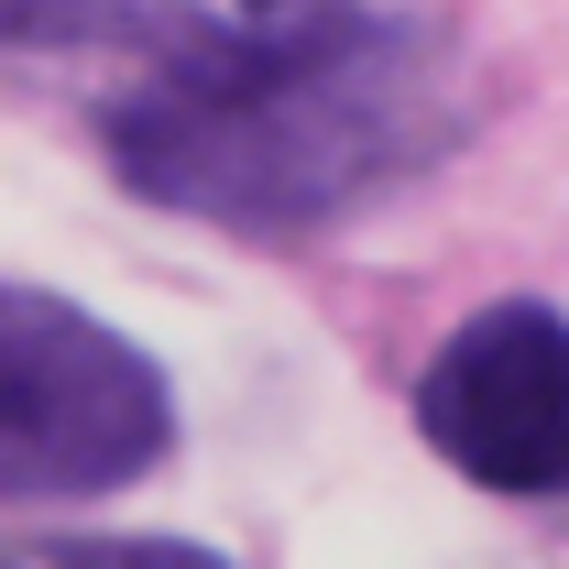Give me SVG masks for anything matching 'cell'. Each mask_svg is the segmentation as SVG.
Returning a JSON list of instances; mask_svg holds the SVG:
<instances>
[{
	"instance_id": "277c9868",
	"label": "cell",
	"mask_w": 569,
	"mask_h": 569,
	"mask_svg": "<svg viewBox=\"0 0 569 569\" xmlns=\"http://www.w3.org/2000/svg\"><path fill=\"white\" fill-rule=\"evenodd\" d=\"M0 569H230V559L187 548V537H22Z\"/></svg>"
},
{
	"instance_id": "7a4b0ae2",
	"label": "cell",
	"mask_w": 569,
	"mask_h": 569,
	"mask_svg": "<svg viewBox=\"0 0 569 569\" xmlns=\"http://www.w3.org/2000/svg\"><path fill=\"white\" fill-rule=\"evenodd\" d=\"M164 438H176V395L121 329H99L44 284L0 296V482L22 503L110 493L164 460Z\"/></svg>"
},
{
	"instance_id": "6da1fadb",
	"label": "cell",
	"mask_w": 569,
	"mask_h": 569,
	"mask_svg": "<svg viewBox=\"0 0 569 569\" xmlns=\"http://www.w3.org/2000/svg\"><path fill=\"white\" fill-rule=\"evenodd\" d=\"M460 132L438 33L361 0H241V22L176 33L110 99V164L153 209L219 230H318L383 198Z\"/></svg>"
},
{
	"instance_id": "3957f363",
	"label": "cell",
	"mask_w": 569,
	"mask_h": 569,
	"mask_svg": "<svg viewBox=\"0 0 569 569\" xmlns=\"http://www.w3.org/2000/svg\"><path fill=\"white\" fill-rule=\"evenodd\" d=\"M417 427L482 493H569V318L537 296L460 318L417 372Z\"/></svg>"
}]
</instances>
